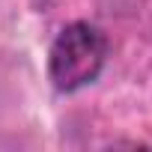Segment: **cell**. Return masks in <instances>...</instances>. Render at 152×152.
<instances>
[{
	"label": "cell",
	"mask_w": 152,
	"mask_h": 152,
	"mask_svg": "<svg viewBox=\"0 0 152 152\" xmlns=\"http://www.w3.org/2000/svg\"><path fill=\"white\" fill-rule=\"evenodd\" d=\"M107 57V39L84 21H75L60 30V36L51 45L48 72L57 90L75 93L99 78V72Z\"/></svg>",
	"instance_id": "1"
}]
</instances>
